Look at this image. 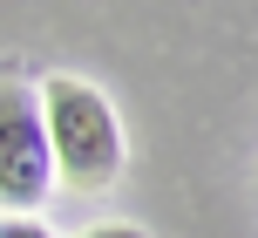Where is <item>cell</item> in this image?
I'll list each match as a JSON object with an SVG mask.
<instances>
[{
  "mask_svg": "<svg viewBox=\"0 0 258 238\" xmlns=\"http://www.w3.org/2000/svg\"><path fill=\"white\" fill-rule=\"evenodd\" d=\"M0 238H54V231L34 225V218H0Z\"/></svg>",
  "mask_w": 258,
  "mask_h": 238,
  "instance_id": "3",
  "label": "cell"
},
{
  "mask_svg": "<svg viewBox=\"0 0 258 238\" xmlns=\"http://www.w3.org/2000/svg\"><path fill=\"white\" fill-rule=\"evenodd\" d=\"M41 123H48V150H54V177L75 191H109L122 177L129 150H122V116L109 109V95L82 75H48L41 82Z\"/></svg>",
  "mask_w": 258,
  "mask_h": 238,
  "instance_id": "1",
  "label": "cell"
},
{
  "mask_svg": "<svg viewBox=\"0 0 258 238\" xmlns=\"http://www.w3.org/2000/svg\"><path fill=\"white\" fill-rule=\"evenodd\" d=\"M48 191H54V150L41 123V95L27 82H0V204L27 218L34 204H48Z\"/></svg>",
  "mask_w": 258,
  "mask_h": 238,
  "instance_id": "2",
  "label": "cell"
},
{
  "mask_svg": "<svg viewBox=\"0 0 258 238\" xmlns=\"http://www.w3.org/2000/svg\"><path fill=\"white\" fill-rule=\"evenodd\" d=\"M82 238H150L143 225H95V231H82Z\"/></svg>",
  "mask_w": 258,
  "mask_h": 238,
  "instance_id": "4",
  "label": "cell"
}]
</instances>
